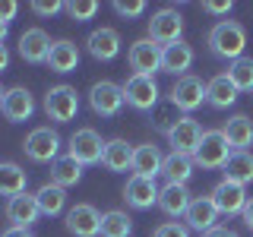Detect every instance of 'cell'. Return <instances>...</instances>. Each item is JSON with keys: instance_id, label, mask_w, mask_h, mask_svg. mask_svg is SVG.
<instances>
[{"instance_id": "42", "label": "cell", "mask_w": 253, "mask_h": 237, "mask_svg": "<svg viewBox=\"0 0 253 237\" xmlns=\"http://www.w3.org/2000/svg\"><path fill=\"white\" fill-rule=\"evenodd\" d=\"M0 237H35V234H32L29 228H6V231L0 234Z\"/></svg>"}, {"instance_id": "39", "label": "cell", "mask_w": 253, "mask_h": 237, "mask_svg": "<svg viewBox=\"0 0 253 237\" xmlns=\"http://www.w3.org/2000/svg\"><path fill=\"white\" fill-rule=\"evenodd\" d=\"M231 0H225V3H215V0H206L203 3V13H212V16H225V13H231Z\"/></svg>"}, {"instance_id": "33", "label": "cell", "mask_w": 253, "mask_h": 237, "mask_svg": "<svg viewBox=\"0 0 253 237\" xmlns=\"http://www.w3.org/2000/svg\"><path fill=\"white\" fill-rule=\"evenodd\" d=\"M228 79L234 82L237 92H253V57H241L228 67Z\"/></svg>"}, {"instance_id": "30", "label": "cell", "mask_w": 253, "mask_h": 237, "mask_svg": "<svg viewBox=\"0 0 253 237\" xmlns=\"http://www.w3.org/2000/svg\"><path fill=\"white\" fill-rule=\"evenodd\" d=\"M26 184H29V177H26V171L19 168L16 161H0V196H19V193H26Z\"/></svg>"}, {"instance_id": "28", "label": "cell", "mask_w": 253, "mask_h": 237, "mask_svg": "<svg viewBox=\"0 0 253 237\" xmlns=\"http://www.w3.org/2000/svg\"><path fill=\"white\" fill-rule=\"evenodd\" d=\"M35 199H38V209H42V215L54 218V215H60V212L67 209V190L47 180V184H42V187H38Z\"/></svg>"}, {"instance_id": "45", "label": "cell", "mask_w": 253, "mask_h": 237, "mask_svg": "<svg viewBox=\"0 0 253 237\" xmlns=\"http://www.w3.org/2000/svg\"><path fill=\"white\" fill-rule=\"evenodd\" d=\"M3 95H6V89H3V85H0V105H3Z\"/></svg>"}, {"instance_id": "43", "label": "cell", "mask_w": 253, "mask_h": 237, "mask_svg": "<svg viewBox=\"0 0 253 237\" xmlns=\"http://www.w3.org/2000/svg\"><path fill=\"white\" fill-rule=\"evenodd\" d=\"M10 67V51H6V44H0V73Z\"/></svg>"}, {"instance_id": "29", "label": "cell", "mask_w": 253, "mask_h": 237, "mask_svg": "<svg viewBox=\"0 0 253 237\" xmlns=\"http://www.w3.org/2000/svg\"><path fill=\"white\" fill-rule=\"evenodd\" d=\"M79 180H83V164H79L73 155H60L57 161L51 164V184L67 190V187H76Z\"/></svg>"}, {"instance_id": "22", "label": "cell", "mask_w": 253, "mask_h": 237, "mask_svg": "<svg viewBox=\"0 0 253 237\" xmlns=\"http://www.w3.org/2000/svg\"><path fill=\"white\" fill-rule=\"evenodd\" d=\"M221 133H225L231 152H247V149L253 146V120L247 114H234L231 120L221 126Z\"/></svg>"}, {"instance_id": "2", "label": "cell", "mask_w": 253, "mask_h": 237, "mask_svg": "<svg viewBox=\"0 0 253 237\" xmlns=\"http://www.w3.org/2000/svg\"><path fill=\"white\" fill-rule=\"evenodd\" d=\"M228 158H231V146H228L225 133L221 130H206L200 149L193 152V164L196 168H206V171H215V168H225Z\"/></svg>"}, {"instance_id": "40", "label": "cell", "mask_w": 253, "mask_h": 237, "mask_svg": "<svg viewBox=\"0 0 253 237\" xmlns=\"http://www.w3.org/2000/svg\"><path fill=\"white\" fill-rule=\"evenodd\" d=\"M203 237H237V231H231V228H225V225H215L212 231H206Z\"/></svg>"}, {"instance_id": "44", "label": "cell", "mask_w": 253, "mask_h": 237, "mask_svg": "<svg viewBox=\"0 0 253 237\" xmlns=\"http://www.w3.org/2000/svg\"><path fill=\"white\" fill-rule=\"evenodd\" d=\"M6 29H10V26H6V22H0V44H3V38H6Z\"/></svg>"}, {"instance_id": "38", "label": "cell", "mask_w": 253, "mask_h": 237, "mask_svg": "<svg viewBox=\"0 0 253 237\" xmlns=\"http://www.w3.org/2000/svg\"><path fill=\"white\" fill-rule=\"evenodd\" d=\"M16 13H19V3H16V0H0V22L10 26L16 19Z\"/></svg>"}, {"instance_id": "37", "label": "cell", "mask_w": 253, "mask_h": 237, "mask_svg": "<svg viewBox=\"0 0 253 237\" xmlns=\"http://www.w3.org/2000/svg\"><path fill=\"white\" fill-rule=\"evenodd\" d=\"M32 10H35L38 16H57L63 10V3H60V0H35Z\"/></svg>"}, {"instance_id": "36", "label": "cell", "mask_w": 253, "mask_h": 237, "mask_svg": "<svg viewBox=\"0 0 253 237\" xmlns=\"http://www.w3.org/2000/svg\"><path fill=\"white\" fill-rule=\"evenodd\" d=\"M152 237H190V228L177 225V221H162L152 231Z\"/></svg>"}, {"instance_id": "5", "label": "cell", "mask_w": 253, "mask_h": 237, "mask_svg": "<svg viewBox=\"0 0 253 237\" xmlns=\"http://www.w3.org/2000/svg\"><path fill=\"white\" fill-rule=\"evenodd\" d=\"M67 155H73L79 164H98L101 155H105V139H101L98 130H92V126H83V130H76L73 136H70V149Z\"/></svg>"}, {"instance_id": "10", "label": "cell", "mask_w": 253, "mask_h": 237, "mask_svg": "<svg viewBox=\"0 0 253 237\" xmlns=\"http://www.w3.org/2000/svg\"><path fill=\"white\" fill-rule=\"evenodd\" d=\"M124 101L136 111H155L158 108V82L152 76H130L124 82Z\"/></svg>"}, {"instance_id": "24", "label": "cell", "mask_w": 253, "mask_h": 237, "mask_svg": "<svg viewBox=\"0 0 253 237\" xmlns=\"http://www.w3.org/2000/svg\"><path fill=\"white\" fill-rule=\"evenodd\" d=\"M162 161H165V155L158 152V146H136L133 149V174L136 177H158L162 174Z\"/></svg>"}, {"instance_id": "15", "label": "cell", "mask_w": 253, "mask_h": 237, "mask_svg": "<svg viewBox=\"0 0 253 237\" xmlns=\"http://www.w3.org/2000/svg\"><path fill=\"white\" fill-rule=\"evenodd\" d=\"M0 111H3V117L10 123H22V120H29V117L35 114V98H32V92L26 85H13V89H6Z\"/></svg>"}, {"instance_id": "41", "label": "cell", "mask_w": 253, "mask_h": 237, "mask_svg": "<svg viewBox=\"0 0 253 237\" xmlns=\"http://www.w3.org/2000/svg\"><path fill=\"white\" fill-rule=\"evenodd\" d=\"M241 218H244V225L253 231V196L247 199V205H244V212H241Z\"/></svg>"}, {"instance_id": "16", "label": "cell", "mask_w": 253, "mask_h": 237, "mask_svg": "<svg viewBox=\"0 0 253 237\" xmlns=\"http://www.w3.org/2000/svg\"><path fill=\"white\" fill-rule=\"evenodd\" d=\"M158 187L152 177H136L133 174L130 180H126V187H124V199H126V205L130 209H152V205L158 202Z\"/></svg>"}, {"instance_id": "26", "label": "cell", "mask_w": 253, "mask_h": 237, "mask_svg": "<svg viewBox=\"0 0 253 237\" xmlns=\"http://www.w3.org/2000/svg\"><path fill=\"white\" fill-rule=\"evenodd\" d=\"M193 155H180V152H171V155H165V161H162V177L168 180V184H184L187 187V180L193 177Z\"/></svg>"}, {"instance_id": "1", "label": "cell", "mask_w": 253, "mask_h": 237, "mask_svg": "<svg viewBox=\"0 0 253 237\" xmlns=\"http://www.w3.org/2000/svg\"><path fill=\"white\" fill-rule=\"evenodd\" d=\"M244 47H247V32H244L241 22L234 19H221L209 29V51L221 60H241Z\"/></svg>"}, {"instance_id": "20", "label": "cell", "mask_w": 253, "mask_h": 237, "mask_svg": "<svg viewBox=\"0 0 253 237\" xmlns=\"http://www.w3.org/2000/svg\"><path fill=\"white\" fill-rule=\"evenodd\" d=\"M51 38L44 29H26L19 35V57L29 63H47V51H51Z\"/></svg>"}, {"instance_id": "21", "label": "cell", "mask_w": 253, "mask_h": 237, "mask_svg": "<svg viewBox=\"0 0 253 237\" xmlns=\"http://www.w3.org/2000/svg\"><path fill=\"white\" fill-rule=\"evenodd\" d=\"M190 202H193V196H190V190L184 184H165L162 190H158V202L155 205L165 212V215L180 218V215H187Z\"/></svg>"}, {"instance_id": "14", "label": "cell", "mask_w": 253, "mask_h": 237, "mask_svg": "<svg viewBox=\"0 0 253 237\" xmlns=\"http://www.w3.org/2000/svg\"><path fill=\"white\" fill-rule=\"evenodd\" d=\"M6 221H10V228H32L42 215V209H38V199L35 193H19V196H10L6 199Z\"/></svg>"}, {"instance_id": "31", "label": "cell", "mask_w": 253, "mask_h": 237, "mask_svg": "<svg viewBox=\"0 0 253 237\" xmlns=\"http://www.w3.org/2000/svg\"><path fill=\"white\" fill-rule=\"evenodd\" d=\"M225 180L247 187L253 180V152H231V158L225 164Z\"/></svg>"}, {"instance_id": "25", "label": "cell", "mask_w": 253, "mask_h": 237, "mask_svg": "<svg viewBox=\"0 0 253 237\" xmlns=\"http://www.w3.org/2000/svg\"><path fill=\"white\" fill-rule=\"evenodd\" d=\"M206 101H209L212 108H218V111L231 108L234 101H237V89H234V82H231V79H228L225 73H221V76H212L209 82H206Z\"/></svg>"}, {"instance_id": "27", "label": "cell", "mask_w": 253, "mask_h": 237, "mask_svg": "<svg viewBox=\"0 0 253 237\" xmlns=\"http://www.w3.org/2000/svg\"><path fill=\"white\" fill-rule=\"evenodd\" d=\"M133 149L126 139H108L105 142V155H101V164H105L108 171H126L133 168Z\"/></svg>"}, {"instance_id": "8", "label": "cell", "mask_w": 253, "mask_h": 237, "mask_svg": "<svg viewBox=\"0 0 253 237\" xmlns=\"http://www.w3.org/2000/svg\"><path fill=\"white\" fill-rule=\"evenodd\" d=\"M168 142H171V149L174 152H180V155H193L196 149H200V142H203V126L200 120H193V117H177V120H171L168 126Z\"/></svg>"}, {"instance_id": "19", "label": "cell", "mask_w": 253, "mask_h": 237, "mask_svg": "<svg viewBox=\"0 0 253 237\" xmlns=\"http://www.w3.org/2000/svg\"><path fill=\"white\" fill-rule=\"evenodd\" d=\"M190 67H193V47L184 38L162 47V73H171V76L180 79V76H187Z\"/></svg>"}, {"instance_id": "32", "label": "cell", "mask_w": 253, "mask_h": 237, "mask_svg": "<svg viewBox=\"0 0 253 237\" xmlns=\"http://www.w3.org/2000/svg\"><path fill=\"white\" fill-rule=\"evenodd\" d=\"M130 231H133V218L126 212L111 209L101 215V231H98L101 237H130Z\"/></svg>"}, {"instance_id": "23", "label": "cell", "mask_w": 253, "mask_h": 237, "mask_svg": "<svg viewBox=\"0 0 253 237\" xmlns=\"http://www.w3.org/2000/svg\"><path fill=\"white\" fill-rule=\"evenodd\" d=\"M47 67H51L54 73H73L79 67V47L73 41H67V38L54 41L51 51H47Z\"/></svg>"}, {"instance_id": "13", "label": "cell", "mask_w": 253, "mask_h": 237, "mask_svg": "<svg viewBox=\"0 0 253 237\" xmlns=\"http://www.w3.org/2000/svg\"><path fill=\"white\" fill-rule=\"evenodd\" d=\"M67 231L73 234V237H98L101 231V215H98V209L89 202H76L73 209L67 212Z\"/></svg>"}, {"instance_id": "34", "label": "cell", "mask_w": 253, "mask_h": 237, "mask_svg": "<svg viewBox=\"0 0 253 237\" xmlns=\"http://www.w3.org/2000/svg\"><path fill=\"white\" fill-rule=\"evenodd\" d=\"M63 10H67L70 19L89 22V19H95V13H98V3H95V0H70V3H63Z\"/></svg>"}, {"instance_id": "12", "label": "cell", "mask_w": 253, "mask_h": 237, "mask_svg": "<svg viewBox=\"0 0 253 237\" xmlns=\"http://www.w3.org/2000/svg\"><path fill=\"white\" fill-rule=\"evenodd\" d=\"M206 101V82L200 76H180L177 82H174V89H171V105L177 108V111H196Z\"/></svg>"}, {"instance_id": "6", "label": "cell", "mask_w": 253, "mask_h": 237, "mask_svg": "<svg viewBox=\"0 0 253 237\" xmlns=\"http://www.w3.org/2000/svg\"><path fill=\"white\" fill-rule=\"evenodd\" d=\"M180 35H184V16H180L174 6H165V10L152 13V19H149V38H152L155 44H174L180 41Z\"/></svg>"}, {"instance_id": "35", "label": "cell", "mask_w": 253, "mask_h": 237, "mask_svg": "<svg viewBox=\"0 0 253 237\" xmlns=\"http://www.w3.org/2000/svg\"><path fill=\"white\" fill-rule=\"evenodd\" d=\"M114 13L124 16V19H133V16H142V13H146V3H142V0H130V3H126V0H117V3H114Z\"/></svg>"}, {"instance_id": "7", "label": "cell", "mask_w": 253, "mask_h": 237, "mask_svg": "<svg viewBox=\"0 0 253 237\" xmlns=\"http://www.w3.org/2000/svg\"><path fill=\"white\" fill-rule=\"evenodd\" d=\"M126 60H130L133 76H152L162 70V44H155L152 38H139V41L130 44L126 51Z\"/></svg>"}, {"instance_id": "18", "label": "cell", "mask_w": 253, "mask_h": 237, "mask_svg": "<svg viewBox=\"0 0 253 237\" xmlns=\"http://www.w3.org/2000/svg\"><path fill=\"white\" fill-rule=\"evenodd\" d=\"M184 221H187L190 231H200V234L212 231V228L218 225V209H215V202H212L209 196H196V199L190 202Z\"/></svg>"}, {"instance_id": "4", "label": "cell", "mask_w": 253, "mask_h": 237, "mask_svg": "<svg viewBox=\"0 0 253 237\" xmlns=\"http://www.w3.org/2000/svg\"><path fill=\"white\" fill-rule=\"evenodd\" d=\"M44 114L54 123H70L79 114V95L73 85H54L44 95Z\"/></svg>"}, {"instance_id": "11", "label": "cell", "mask_w": 253, "mask_h": 237, "mask_svg": "<svg viewBox=\"0 0 253 237\" xmlns=\"http://www.w3.org/2000/svg\"><path fill=\"white\" fill-rule=\"evenodd\" d=\"M209 199L215 202V209H218V215H241L244 212V205H247V190H244L241 184H231V180H218L215 187H212V193H209Z\"/></svg>"}, {"instance_id": "3", "label": "cell", "mask_w": 253, "mask_h": 237, "mask_svg": "<svg viewBox=\"0 0 253 237\" xmlns=\"http://www.w3.org/2000/svg\"><path fill=\"white\" fill-rule=\"evenodd\" d=\"M26 149V158L35 164H54L60 158V136L51 130V126H35V130L26 136L22 142Z\"/></svg>"}, {"instance_id": "9", "label": "cell", "mask_w": 253, "mask_h": 237, "mask_svg": "<svg viewBox=\"0 0 253 237\" xmlns=\"http://www.w3.org/2000/svg\"><path fill=\"white\" fill-rule=\"evenodd\" d=\"M89 105H92L95 114H101V117L121 114V108L126 105V101H124V85L111 82V79H101V82H95L92 89H89Z\"/></svg>"}, {"instance_id": "17", "label": "cell", "mask_w": 253, "mask_h": 237, "mask_svg": "<svg viewBox=\"0 0 253 237\" xmlns=\"http://www.w3.org/2000/svg\"><path fill=\"white\" fill-rule=\"evenodd\" d=\"M85 51H89L95 60H114L117 54H121V35H117V29L101 26V29L89 32V38H85Z\"/></svg>"}]
</instances>
